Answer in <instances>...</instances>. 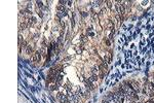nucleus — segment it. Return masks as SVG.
Wrapping results in <instances>:
<instances>
[{"label":"nucleus","mask_w":154,"mask_h":103,"mask_svg":"<svg viewBox=\"0 0 154 103\" xmlns=\"http://www.w3.org/2000/svg\"><path fill=\"white\" fill-rule=\"evenodd\" d=\"M153 91H154V85L151 84V82H148L147 85H145L143 92H144L145 94H151Z\"/></svg>","instance_id":"f257e3e1"},{"label":"nucleus","mask_w":154,"mask_h":103,"mask_svg":"<svg viewBox=\"0 0 154 103\" xmlns=\"http://www.w3.org/2000/svg\"><path fill=\"white\" fill-rule=\"evenodd\" d=\"M40 59H41V54H40V52H35L31 57L32 62H38L40 61Z\"/></svg>","instance_id":"f03ea898"},{"label":"nucleus","mask_w":154,"mask_h":103,"mask_svg":"<svg viewBox=\"0 0 154 103\" xmlns=\"http://www.w3.org/2000/svg\"><path fill=\"white\" fill-rule=\"evenodd\" d=\"M127 84L132 87V88L136 91V92H139L140 91V88H139V84L135 80H131V81H127Z\"/></svg>","instance_id":"7ed1b4c3"},{"label":"nucleus","mask_w":154,"mask_h":103,"mask_svg":"<svg viewBox=\"0 0 154 103\" xmlns=\"http://www.w3.org/2000/svg\"><path fill=\"white\" fill-rule=\"evenodd\" d=\"M104 60L106 63H110V61H111V53H107V54H105V56H104Z\"/></svg>","instance_id":"20e7f679"},{"label":"nucleus","mask_w":154,"mask_h":103,"mask_svg":"<svg viewBox=\"0 0 154 103\" xmlns=\"http://www.w3.org/2000/svg\"><path fill=\"white\" fill-rule=\"evenodd\" d=\"M37 23V19L35 18V16H32V18L30 19V22H29V27L31 26H34V25Z\"/></svg>","instance_id":"39448f33"},{"label":"nucleus","mask_w":154,"mask_h":103,"mask_svg":"<svg viewBox=\"0 0 154 103\" xmlns=\"http://www.w3.org/2000/svg\"><path fill=\"white\" fill-rule=\"evenodd\" d=\"M99 68L101 69V71H102V72H103V74H104V73H106V71H107V66H106V65H105V63H103V64H101Z\"/></svg>","instance_id":"423d86ee"},{"label":"nucleus","mask_w":154,"mask_h":103,"mask_svg":"<svg viewBox=\"0 0 154 103\" xmlns=\"http://www.w3.org/2000/svg\"><path fill=\"white\" fill-rule=\"evenodd\" d=\"M32 52H33V48H32L31 45H27V47H26V53L27 54H31Z\"/></svg>","instance_id":"0eeeda50"},{"label":"nucleus","mask_w":154,"mask_h":103,"mask_svg":"<svg viewBox=\"0 0 154 103\" xmlns=\"http://www.w3.org/2000/svg\"><path fill=\"white\" fill-rule=\"evenodd\" d=\"M40 54H41L42 56H45L46 55V49H45V48H44V47L40 49Z\"/></svg>","instance_id":"6e6552de"},{"label":"nucleus","mask_w":154,"mask_h":103,"mask_svg":"<svg viewBox=\"0 0 154 103\" xmlns=\"http://www.w3.org/2000/svg\"><path fill=\"white\" fill-rule=\"evenodd\" d=\"M90 80H91V81H96V80H98V75H94V74H92V76L90 78Z\"/></svg>","instance_id":"1a4fd4ad"},{"label":"nucleus","mask_w":154,"mask_h":103,"mask_svg":"<svg viewBox=\"0 0 154 103\" xmlns=\"http://www.w3.org/2000/svg\"><path fill=\"white\" fill-rule=\"evenodd\" d=\"M58 11H63V12H65L66 10H65V7H64L63 5H59V6H58Z\"/></svg>","instance_id":"9d476101"},{"label":"nucleus","mask_w":154,"mask_h":103,"mask_svg":"<svg viewBox=\"0 0 154 103\" xmlns=\"http://www.w3.org/2000/svg\"><path fill=\"white\" fill-rule=\"evenodd\" d=\"M106 3H107V6H108L109 8H111V7H112V2H111V1H107Z\"/></svg>","instance_id":"9b49d317"}]
</instances>
